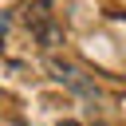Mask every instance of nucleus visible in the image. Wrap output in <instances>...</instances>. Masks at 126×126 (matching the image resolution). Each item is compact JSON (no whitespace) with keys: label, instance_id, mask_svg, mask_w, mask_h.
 Returning <instances> with one entry per match:
<instances>
[{"label":"nucleus","instance_id":"nucleus-1","mask_svg":"<svg viewBox=\"0 0 126 126\" xmlns=\"http://www.w3.org/2000/svg\"><path fill=\"white\" fill-rule=\"evenodd\" d=\"M24 24L32 28V35H35L43 47H59V43H63V28L55 24V12H51L47 0L28 4V8H24Z\"/></svg>","mask_w":126,"mask_h":126},{"label":"nucleus","instance_id":"nucleus-2","mask_svg":"<svg viewBox=\"0 0 126 126\" xmlns=\"http://www.w3.org/2000/svg\"><path fill=\"white\" fill-rule=\"evenodd\" d=\"M47 71H51V75H55L63 87H71L75 94H83V98H98V87H94V83H91V79H87V75H83L75 63H63V59H47Z\"/></svg>","mask_w":126,"mask_h":126},{"label":"nucleus","instance_id":"nucleus-3","mask_svg":"<svg viewBox=\"0 0 126 126\" xmlns=\"http://www.w3.org/2000/svg\"><path fill=\"white\" fill-rule=\"evenodd\" d=\"M0 51H4V20H0Z\"/></svg>","mask_w":126,"mask_h":126},{"label":"nucleus","instance_id":"nucleus-4","mask_svg":"<svg viewBox=\"0 0 126 126\" xmlns=\"http://www.w3.org/2000/svg\"><path fill=\"white\" fill-rule=\"evenodd\" d=\"M59 126H79V122H59Z\"/></svg>","mask_w":126,"mask_h":126}]
</instances>
